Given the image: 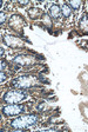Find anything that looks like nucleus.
<instances>
[{
	"label": "nucleus",
	"instance_id": "obj_20",
	"mask_svg": "<svg viewBox=\"0 0 88 132\" xmlns=\"http://www.w3.org/2000/svg\"><path fill=\"white\" fill-rule=\"evenodd\" d=\"M1 118H3V117H1V114H0V120H1Z\"/></svg>",
	"mask_w": 88,
	"mask_h": 132
},
{
	"label": "nucleus",
	"instance_id": "obj_12",
	"mask_svg": "<svg viewBox=\"0 0 88 132\" xmlns=\"http://www.w3.org/2000/svg\"><path fill=\"white\" fill-rule=\"evenodd\" d=\"M80 26H81V28H87V15H82V18H81V21H80Z\"/></svg>",
	"mask_w": 88,
	"mask_h": 132
},
{
	"label": "nucleus",
	"instance_id": "obj_7",
	"mask_svg": "<svg viewBox=\"0 0 88 132\" xmlns=\"http://www.w3.org/2000/svg\"><path fill=\"white\" fill-rule=\"evenodd\" d=\"M4 41H5V44L7 46L12 47V48H19V47H22V45H24L21 39L13 36H6L4 38Z\"/></svg>",
	"mask_w": 88,
	"mask_h": 132
},
{
	"label": "nucleus",
	"instance_id": "obj_6",
	"mask_svg": "<svg viewBox=\"0 0 88 132\" xmlns=\"http://www.w3.org/2000/svg\"><path fill=\"white\" fill-rule=\"evenodd\" d=\"M14 61L18 63L21 66H25V67H31L32 65L35 64V59H34V57H32V55H30V54L17 55V57L14 58Z\"/></svg>",
	"mask_w": 88,
	"mask_h": 132
},
{
	"label": "nucleus",
	"instance_id": "obj_1",
	"mask_svg": "<svg viewBox=\"0 0 88 132\" xmlns=\"http://www.w3.org/2000/svg\"><path fill=\"white\" fill-rule=\"evenodd\" d=\"M39 120V116L33 113V114H26L19 117V118L14 119L9 123V126L12 129H17V130H21V129H27V127L32 126L34 124H36Z\"/></svg>",
	"mask_w": 88,
	"mask_h": 132
},
{
	"label": "nucleus",
	"instance_id": "obj_19",
	"mask_svg": "<svg viewBox=\"0 0 88 132\" xmlns=\"http://www.w3.org/2000/svg\"><path fill=\"white\" fill-rule=\"evenodd\" d=\"M1 6H3V1H0V7H1Z\"/></svg>",
	"mask_w": 88,
	"mask_h": 132
},
{
	"label": "nucleus",
	"instance_id": "obj_3",
	"mask_svg": "<svg viewBox=\"0 0 88 132\" xmlns=\"http://www.w3.org/2000/svg\"><path fill=\"white\" fill-rule=\"evenodd\" d=\"M26 97H27V93L25 91L17 88V90H12L6 92L3 97V100L6 104H18L21 100H24Z\"/></svg>",
	"mask_w": 88,
	"mask_h": 132
},
{
	"label": "nucleus",
	"instance_id": "obj_18",
	"mask_svg": "<svg viewBox=\"0 0 88 132\" xmlns=\"http://www.w3.org/2000/svg\"><path fill=\"white\" fill-rule=\"evenodd\" d=\"M4 52H5V51H4V48H3V47H0V57L4 54Z\"/></svg>",
	"mask_w": 88,
	"mask_h": 132
},
{
	"label": "nucleus",
	"instance_id": "obj_16",
	"mask_svg": "<svg viewBox=\"0 0 88 132\" xmlns=\"http://www.w3.org/2000/svg\"><path fill=\"white\" fill-rule=\"evenodd\" d=\"M6 67V63L4 60H1V59H0V71H1V70H4Z\"/></svg>",
	"mask_w": 88,
	"mask_h": 132
},
{
	"label": "nucleus",
	"instance_id": "obj_9",
	"mask_svg": "<svg viewBox=\"0 0 88 132\" xmlns=\"http://www.w3.org/2000/svg\"><path fill=\"white\" fill-rule=\"evenodd\" d=\"M60 13H61V8L60 6L58 5H52L50 7V15L54 19H59V16H60Z\"/></svg>",
	"mask_w": 88,
	"mask_h": 132
},
{
	"label": "nucleus",
	"instance_id": "obj_8",
	"mask_svg": "<svg viewBox=\"0 0 88 132\" xmlns=\"http://www.w3.org/2000/svg\"><path fill=\"white\" fill-rule=\"evenodd\" d=\"M41 14H42V12H41V10H40V8L32 7V8H30V10H28V16H30L31 19H33V20L40 18V15H41Z\"/></svg>",
	"mask_w": 88,
	"mask_h": 132
},
{
	"label": "nucleus",
	"instance_id": "obj_5",
	"mask_svg": "<svg viewBox=\"0 0 88 132\" xmlns=\"http://www.w3.org/2000/svg\"><path fill=\"white\" fill-rule=\"evenodd\" d=\"M8 24L14 31H18V32H19V31H21V28L26 25V22L21 15H19V14H13V15L9 18Z\"/></svg>",
	"mask_w": 88,
	"mask_h": 132
},
{
	"label": "nucleus",
	"instance_id": "obj_10",
	"mask_svg": "<svg viewBox=\"0 0 88 132\" xmlns=\"http://www.w3.org/2000/svg\"><path fill=\"white\" fill-rule=\"evenodd\" d=\"M61 12H62V14H63V16H69L71 15V7L68 6V4H63L62 5V7H61Z\"/></svg>",
	"mask_w": 88,
	"mask_h": 132
},
{
	"label": "nucleus",
	"instance_id": "obj_14",
	"mask_svg": "<svg viewBox=\"0 0 88 132\" xmlns=\"http://www.w3.org/2000/svg\"><path fill=\"white\" fill-rule=\"evenodd\" d=\"M6 79H7V74H6V73H4V72H1V71H0V82L5 81Z\"/></svg>",
	"mask_w": 88,
	"mask_h": 132
},
{
	"label": "nucleus",
	"instance_id": "obj_15",
	"mask_svg": "<svg viewBox=\"0 0 88 132\" xmlns=\"http://www.w3.org/2000/svg\"><path fill=\"white\" fill-rule=\"evenodd\" d=\"M6 21V15L4 12H0V25L4 24V22Z\"/></svg>",
	"mask_w": 88,
	"mask_h": 132
},
{
	"label": "nucleus",
	"instance_id": "obj_4",
	"mask_svg": "<svg viewBox=\"0 0 88 132\" xmlns=\"http://www.w3.org/2000/svg\"><path fill=\"white\" fill-rule=\"evenodd\" d=\"M25 112V106L21 104H11L3 107V113L6 117H13Z\"/></svg>",
	"mask_w": 88,
	"mask_h": 132
},
{
	"label": "nucleus",
	"instance_id": "obj_2",
	"mask_svg": "<svg viewBox=\"0 0 88 132\" xmlns=\"http://www.w3.org/2000/svg\"><path fill=\"white\" fill-rule=\"evenodd\" d=\"M38 85V79L33 76H21V77H18L15 79H13L9 82V86L13 88H30L33 87V86Z\"/></svg>",
	"mask_w": 88,
	"mask_h": 132
},
{
	"label": "nucleus",
	"instance_id": "obj_11",
	"mask_svg": "<svg viewBox=\"0 0 88 132\" xmlns=\"http://www.w3.org/2000/svg\"><path fill=\"white\" fill-rule=\"evenodd\" d=\"M80 5H81V1L80 0H72V1H69V5L68 6H72L73 7V10H79Z\"/></svg>",
	"mask_w": 88,
	"mask_h": 132
},
{
	"label": "nucleus",
	"instance_id": "obj_17",
	"mask_svg": "<svg viewBox=\"0 0 88 132\" xmlns=\"http://www.w3.org/2000/svg\"><path fill=\"white\" fill-rule=\"evenodd\" d=\"M19 4H20V5H27L28 1H19Z\"/></svg>",
	"mask_w": 88,
	"mask_h": 132
},
{
	"label": "nucleus",
	"instance_id": "obj_13",
	"mask_svg": "<svg viewBox=\"0 0 88 132\" xmlns=\"http://www.w3.org/2000/svg\"><path fill=\"white\" fill-rule=\"evenodd\" d=\"M44 21H45V24H46L48 27H51V26H52V21H51L50 16H44Z\"/></svg>",
	"mask_w": 88,
	"mask_h": 132
}]
</instances>
